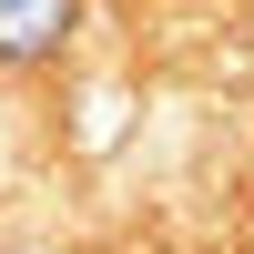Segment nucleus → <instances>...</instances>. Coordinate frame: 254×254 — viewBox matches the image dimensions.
I'll use <instances>...</instances> for the list:
<instances>
[{"label": "nucleus", "instance_id": "obj_1", "mask_svg": "<svg viewBox=\"0 0 254 254\" xmlns=\"http://www.w3.org/2000/svg\"><path fill=\"white\" fill-rule=\"evenodd\" d=\"M71 31V0H0V51H51Z\"/></svg>", "mask_w": 254, "mask_h": 254}]
</instances>
